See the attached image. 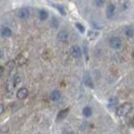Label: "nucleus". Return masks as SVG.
Listing matches in <instances>:
<instances>
[{"label": "nucleus", "mask_w": 134, "mask_h": 134, "mask_svg": "<svg viewBox=\"0 0 134 134\" xmlns=\"http://www.w3.org/2000/svg\"><path fill=\"white\" fill-rule=\"evenodd\" d=\"M132 110V104L131 103H123L121 106H119L117 109V116L119 117H124L126 115H128L130 111Z\"/></svg>", "instance_id": "1"}, {"label": "nucleus", "mask_w": 134, "mask_h": 134, "mask_svg": "<svg viewBox=\"0 0 134 134\" xmlns=\"http://www.w3.org/2000/svg\"><path fill=\"white\" fill-rule=\"evenodd\" d=\"M108 44L114 50H120L122 48V40H121V38H119L117 36H113L109 38Z\"/></svg>", "instance_id": "2"}, {"label": "nucleus", "mask_w": 134, "mask_h": 134, "mask_svg": "<svg viewBox=\"0 0 134 134\" xmlns=\"http://www.w3.org/2000/svg\"><path fill=\"white\" fill-rule=\"evenodd\" d=\"M18 17L22 20H25V19H28L29 16H30V9L28 7H22L18 10L17 13Z\"/></svg>", "instance_id": "3"}, {"label": "nucleus", "mask_w": 134, "mask_h": 134, "mask_svg": "<svg viewBox=\"0 0 134 134\" xmlns=\"http://www.w3.org/2000/svg\"><path fill=\"white\" fill-rule=\"evenodd\" d=\"M83 81H84L85 86H87V87H89V88H91V89L94 88V83H93V81H92V77H91L90 72H88V71L85 72Z\"/></svg>", "instance_id": "4"}, {"label": "nucleus", "mask_w": 134, "mask_h": 134, "mask_svg": "<svg viewBox=\"0 0 134 134\" xmlns=\"http://www.w3.org/2000/svg\"><path fill=\"white\" fill-rule=\"evenodd\" d=\"M70 54L73 58L75 59H79L82 57V49L79 47V46H72L70 48Z\"/></svg>", "instance_id": "5"}, {"label": "nucleus", "mask_w": 134, "mask_h": 134, "mask_svg": "<svg viewBox=\"0 0 134 134\" xmlns=\"http://www.w3.org/2000/svg\"><path fill=\"white\" fill-rule=\"evenodd\" d=\"M115 12H116V6L113 4V3H109L107 6H106V10H105V15L108 19H111L115 15Z\"/></svg>", "instance_id": "6"}, {"label": "nucleus", "mask_w": 134, "mask_h": 134, "mask_svg": "<svg viewBox=\"0 0 134 134\" xmlns=\"http://www.w3.org/2000/svg\"><path fill=\"white\" fill-rule=\"evenodd\" d=\"M28 94H29V92H28V89L27 88H20L19 90L17 91V97L19 99H25V98H27L28 97Z\"/></svg>", "instance_id": "7"}, {"label": "nucleus", "mask_w": 134, "mask_h": 134, "mask_svg": "<svg viewBox=\"0 0 134 134\" xmlns=\"http://www.w3.org/2000/svg\"><path fill=\"white\" fill-rule=\"evenodd\" d=\"M61 92L59 90H54L52 91L50 94V98L52 101H59L61 99Z\"/></svg>", "instance_id": "8"}, {"label": "nucleus", "mask_w": 134, "mask_h": 134, "mask_svg": "<svg viewBox=\"0 0 134 134\" xmlns=\"http://www.w3.org/2000/svg\"><path fill=\"white\" fill-rule=\"evenodd\" d=\"M57 39L59 41H66L68 39V32L66 30H61L57 34Z\"/></svg>", "instance_id": "9"}, {"label": "nucleus", "mask_w": 134, "mask_h": 134, "mask_svg": "<svg viewBox=\"0 0 134 134\" xmlns=\"http://www.w3.org/2000/svg\"><path fill=\"white\" fill-rule=\"evenodd\" d=\"M51 5H52L53 7H55V8L60 13V15H62V16H65V15H66V12H65L63 5L58 4V3H51Z\"/></svg>", "instance_id": "10"}, {"label": "nucleus", "mask_w": 134, "mask_h": 134, "mask_svg": "<svg viewBox=\"0 0 134 134\" xmlns=\"http://www.w3.org/2000/svg\"><path fill=\"white\" fill-rule=\"evenodd\" d=\"M87 35H88V38L90 40H94L99 36V31H97V30H89Z\"/></svg>", "instance_id": "11"}, {"label": "nucleus", "mask_w": 134, "mask_h": 134, "mask_svg": "<svg viewBox=\"0 0 134 134\" xmlns=\"http://www.w3.org/2000/svg\"><path fill=\"white\" fill-rule=\"evenodd\" d=\"M68 113H69V108H64V109L60 110V111L58 113L57 120H58V121H61V120L65 119V118H66V116L68 115Z\"/></svg>", "instance_id": "12"}, {"label": "nucleus", "mask_w": 134, "mask_h": 134, "mask_svg": "<svg viewBox=\"0 0 134 134\" xmlns=\"http://www.w3.org/2000/svg\"><path fill=\"white\" fill-rule=\"evenodd\" d=\"M38 18L40 21H46L49 18V13L44 9H39L38 10Z\"/></svg>", "instance_id": "13"}, {"label": "nucleus", "mask_w": 134, "mask_h": 134, "mask_svg": "<svg viewBox=\"0 0 134 134\" xmlns=\"http://www.w3.org/2000/svg\"><path fill=\"white\" fill-rule=\"evenodd\" d=\"M12 34H13V32H12L10 28H8V27H2V29H1V35L3 37H10Z\"/></svg>", "instance_id": "14"}, {"label": "nucleus", "mask_w": 134, "mask_h": 134, "mask_svg": "<svg viewBox=\"0 0 134 134\" xmlns=\"http://www.w3.org/2000/svg\"><path fill=\"white\" fill-rule=\"evenodd\" d=\"M125 34H126L127 37L132 38L134 36V28L132 26H127V27H125Z\"/></svg>", "instance_id": "15"}, {"label": "nucleus", "mask_w": 134, "mask_h": 134, "mask_svg": "<svg viewBox=\"0 0 134 134\" xmlns=\"http://www.w3.org/2000/svg\"><path fill=\"white\" fill-rule=\"evenodd\" d=\"M92 114H93V111H92V108L90 106H85L84 108H83V115H84V117L90 118L92 116Z\"/></svg>", "instance_id": "16"}, {"label": "nucleus", "mask_w": 134, "mask_h": 134, "mask_svg": "<svg viewBox=\"0 0 134 134\" xmlns=\"http://www.w3.org/2000/svg\"><path fill=\"white\" fill-rule=\"evenodd\" d=\"M16 62H17L19 65H23V64H25L27 62V58L24 57L23 55H19L17 57V59H16Z\"/></svg>", "instance_id": "17"}, {"label": "nucleus", "mask_w": 134, "mask_h": 134, "mask_svg": "<svg viewBox=\"0 0 134 134\" xmlns=\"http://www.w3.org/2000/svg\"><path fill=\"white\" fill-rule=\"evenodd\" d=\"M119 100H118L117 97H110L109 100H108V106L109 107H113V106H117Z\"/></svg>", "instance_id": "18"}, {"label": "nucleus", "mask_w": 134, "mask_h": 134, "mask_svg": "<svg viewBox=\"0 0 134 134\" xmlns=\"http://www.w3.org/2000/svg\"><path fill=\"white\" fill-rule=\"evenodd\" d=\"M83 51H84V55L86 57V60L89 59V51H88V47H87V42L84 41V44H83Z\"/></svg>", "instance_id": "19"}, {"label": "nucleus", "mask_w": 134, "mask_h": 134, "mask_svg": "<svg viewBox=\"0 0 134 134\" xmlns=\"http://www.w3.org/2000/svg\"><path fill=\"white\" fill-rule=\"evenodd\" d=\"M75 27H76V29H77L81 33H85V27L83 24H81V23H75Z\"/></svg>", "instance_id": "20"}, {"label": "nucleus", "mask_w": 134, "mask_h": 134, "mask_svg": "<svg viewBox=\"0 0 134 134\" xmlns=\"http://www.w3.org/2000/svg\"><path fill=\"white\" fill-rule=\"evenodd\" d=\"M51 25H52V27H54V28H58V27H59V21H58V19L53 18V19H52V22H51Z\"/></svg>", "instance_id": "21"}, {"label": "nucleus", "mask_w": 134, "mask_h": 134, "mask_svg": "<svg viewBox=\"0 0 134 134\" xmlns=\"http://www.w3.org/2000/svg\"><path fill=\"white\" fill-rule=\"evenodd\" d=\"M95 3L97 6H102L105 3V0H95Z\"/></svg>", "instance_id": "22"}, {"label": "nucleus", "mask_w": 134, "mask_h": 134, "mask_svg": "<svg viewBox=\"0 0 134 134\" xmlns=\"http://www.w3.org/2000/svg\"><path fill=\"white\" fill-rule=\"evenodd\" d=\"M63 134H73V133H72V131H71V130H64Z\"/></svg>", "instance_id": "23"}, {"label": "nucleus", "mask_w": 134, "mask_h": 134, "mask_svg": "<svg viewBox=\"0 0 134 134\" xmlns=\"http://www.w3.org/2000/svg\"><path fill=\"white\" fill-rule=\"evenodd\" d=\"M3 113V104H1V114Z\"/></svg>", "instance_id": "24"}]
</instances>
